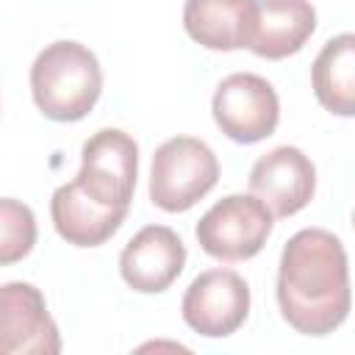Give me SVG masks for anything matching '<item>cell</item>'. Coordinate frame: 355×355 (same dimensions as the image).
Here are the masks:
<instances>
[{"label":"cell","instance_id":"8992f818","mask_svg":"<svg viewBox=\"0 0 355 355\" xmlns=\"http://www.w3.org/2000/svg\"><path fill=\"white\" fill-rule=\"evenodd\" d=\"M211 111L219 130L239 144H255L272 136L280 122L277 92L255 72L227 75L214 92Z\"/></svg>","mask_w":355,"mask_h":355},{"label":"cell","instance_id":"7c38bea8","mask_svg":"<svg viewBox=\"0 0 355 355\" xmlns=\"http://www.w3.org/2000/svg\"><path fill=\"white\" fill-rule=\"evenodd\" d=\"M50 216H53L55 233L67 244L100 247L122 227L128 214L94 202L89 194H83V189L75 180H69L53 191Z\"/></svg>","mask_w":355,"mask_h":355},{"label":"cell","instance_id":"7a4b0ae2","mask_svg":"<svg viewBox=\"0 0 355 355\" xmlns=\"http://www.w3.org/2000/svg\"><path fill=\"white\" fill-rule=\"evenodd\" d=\"M31 92L36 108L47 119L78 122L100 100V61L80 42H53L31 67Z\"/></svg>","mask_w":355,"mask_h":355},{"label":"cell","instance_id":"3957f363","mask_svg":"<svg viewBox=\"0 0 355 355\" xmlns=\"http://www.w3.org/2000/svg\"><path fill=\"white\" fill-rule=\"evenodd\" d=\"M219 180L214 150L194 136L166 139L150 166V200L166 214H180L197 205Z\"/></svg>","mask_w":355,"mask_h":355},{"label":"cell","instance_id":"5bb4252c","mask_svg":"<svg viewBox=\"0 0 355 355\" xmlns=\"http://www.w3.org/2000/svg\"><path fill=\"white\" fill-rule=\"evenodd\" d=\"M313 94L330 114H355V36L341 33L324 42L311 67Z\"/></svg>","mask_w":355,"mask_h":355},{"label":"cell","instance_id":"9a60e30c","mask_svg":"<svg viewBox=\"0 0 355 355\" xmlns=\"http://www.w3.org/2000/svg\"><path fill=\"white\" fill-rule=\"evenodd\" d=\"M36 244V216L22 200L0 197V266L22 261Z\"/></svg>","mask_w":355,"mask_h":355},{"label":"cell","instance_id":"5b68a950","mask_svg":"<svg viewBox=\"0 0 355 355\" xmlns=\"http://www.w3.org/2000/svg\"><path fill=\"white\" fill-rule=\"evenodd\" d=\"M139 175V147L133 136L116 128H103L80 147V169L75 183L94 202L125 211L130 208Z\"/></svg>","mask_w":355,"mask_h":355},{"label":"cell","instance_id":"6da1fadb","mask_svg":"<svg viewBox=\"0 0 355 355\" xmlns=\"http://www.w3.org/2000/svg\"><path fill=\"white\" fill-rule=\"evenodd\" d=\"M277 305L302 336H327L349 313V269L338 236L324 227L297 230L277 266Z\"/></svg>","mask_w":355,"mask_h":355},{"label":"cell","instance_id":"8fae6325","mask_svg":"<svg viewBox=\"0 0 355 355\" xmlns=\"http://www.w3.org/2000/svg\"><path fill=\"white\" fill-rule=\"evenodd\" d=\"M258 0H186L183 28L208 50L250 47Z\"/></svg>","mask_w":355,"mask_h":355},{"label":"cell","instance_id":"ba28073f","mask_svg":"<svg viewBox=\"0 0 355 355\" xmlns=\"http://www.w3.org/2000/svg\"><path fill=\"white\" fill-rule=\"evenodd\" d=\"M61 336L44 294L22 280L0 286V355H58Z\"/></svg>","mask_w":355,"mask_h":355},{"label":"cell","instance_id":"52a82bcc","mask_svg":"<svg viewBox=\"0 0 355 355\" xmlns=\"http://www.w3.org/2000/svg\"><path fill=\"white\" fill-rule=\"evenodd\" d=\"M180 313L183 322L205 338L233 336L250 313V286L233 269L219 266L200 272L183 294Z\"/></svg>","mask_w":355,"mask_h":355},{"label":"cell","instance_id":"30bf717a","mask_svg":"<svg viewBox=\"0 0 355 355\" xmlns=\"http://www.w3.org/2000/svg\"><path fill=\"white\" fill-rule=\"evenodd\" d=\"M186 266V247L166 225L141 227L119 255L122 280L139 294L166 291Z\"/></svg>","mask_w":355,"mask_h":355},{"label":"cell","instance_id":"9c48e42d","mask_svg":"<svg viewBox=\"0 0 355 355\" xmlns=\"http://www.w3.org/2000/svg\"><path fill=\"white\" fill-rule=\"evenodd\" d=\"M316 189V166L300 147H275L250 169V191L272 211V216H294Z\"/></svg>","mask_w":355,"mask_h":355},{"label":"cell","instance_id":"277c9868","mask_svg":"<svg viewBox=\"0 0 355 355\" xmlns=\"http://www.w3.org/2000/svg\"><path fill=\"white\" fill-rule=\"evenodd\" d=\"M275 216L255 194H227L197 222L194 236L216 261L233 263L258 255L272 233Z\"/></svg>","mask_w":355,"mask_h":355},{"label":"cell","instance_id":"4fadbf2b","mask_svg":"<svg viewBox=\"0 0 355 355\" xmlns=\"http://www.w3.org/2000/svg\"><path fill=\"white\" fill-rule=\"evenodd\" d=\"M316 31V8L308 0H258L250 50L277 61L302 50Z\"/></svg>","mask_w":355,"mask_h":355}]
</instances>
